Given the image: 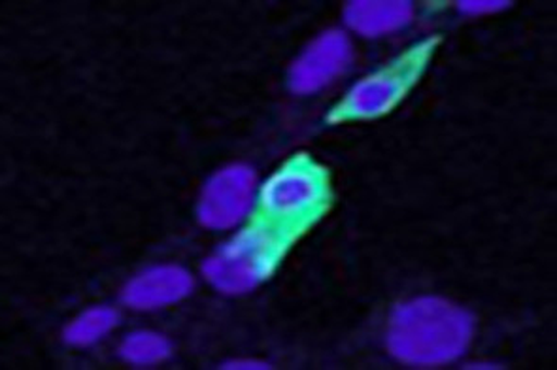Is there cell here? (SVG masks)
<instances>
[{
  "label": "cell",
  "instance_id": "12",
  "mask_svg": "<svg viewBox=\"0 0 557 370\" xmlns=\"http://www.w3.org/2000/svg\"><path fill=\"white\" fill-rule=\"evenodd\" d=\"M223 369H236V370H248V369H269V365L261 363V361H253V359H236V361H231V363H225Z\"/></svg>",
  "mask_w": 557,
  "mask_h": 370
},
{
  "label": "cell",
  "instance_id": "11",
  "mask_svg": "<svg viewBox=\"0 0 557 370\" xmlns=\"http://www.w3.org/2000/svg\"><path fill=\"white\" fill-rule=\"evenodd\" d=\"M508 7H510V2H503V0H463V2H459V10L471 15L495 14Z\"/></svg>",
  "mask_w": 557,
  "mask_h": 370
},
{
  "label": "cell",
  "instance_id": "1",
  "mask_svg": "<svg viewBox=\"0 0 557 370\" xmlns=\"http://www.w3.org/2000/svg\"><path fill=\"white\" fill-rule=\"evenodd\" d=\"M471 338V313L438 297H422L400 305L387 329L392 356L403 363L422 367L458 359Z\"/></svg>",
  "mask_w": 557,
  "mask_h": 370
},
{
  "label": "cell",
  "instance_id": "7",
  "mask_svg": "<svg viewBox=\"0 0 557 370\" xmlns=\"http://www.w3.org/2000/svg\"><path fill=\"white\" fill-rule=\"evenodd\" d=\"M194 287L189 272L164 264L138 274L123 289V300L135 310H156L187 297Z\"/></svg>",
  "mask_w": 557,
  "mask_h": 370
},
{
  "label": "cell",
  "instance_id": "5",
  "mask_svg": "<svg viewBox=\"0 0 557 370\" xmlns=\"http://www.w3.org/2000/svg\"><path fill=\"white\" fill-rule=\"evenodd\" d=\"M256 174L246 164H231L208 182L199 205L205 227L230 229L243 220L250 208Z\"/></svg>",
  "mask_w": 557,
  "mask_h": 370
},
{
  "label": "cell",
  "instance_id": "3",
  "mask_svg": "<svg viewBox=\"0 0 557 370\" xmlns=\"http://www.w3.org/2000/svg\"><path fill=\"white\" fill-rule=\"evenodd\" d=\"M438 42L441 38L436 36L428 38L386 64L384 69L361 79L358 86L351 87L348 95L331 110L329 122L372 120L392 112L420 82Z\"/></svg>",
  "mask_w": 557,
  "mask_h": 370
},
{
  "label": "cell",
  "instance_id": "4",
  "mask_svg": "<svg viewBox=\"0 0 557 370\" xmlns=\"http://www.w3.org/2000/svg\"><path fill=\"white\" fill-rule=\"evenodd\" d=\"M289 248L276 236L250 225L208 259L205 276L218 292L243 295L271 276Z\"/></svg>",
  "mask_w": 557,
  "mask_h": 370
},
{
  "label": "cell",
  "instance_id": "8",
  "mask_svg": "<svg viewBox=\"0 0 557 370\" xmlns=\"http://www.w3.org/2000/svg\"><path fill=\"white\" fill-rule=\"evenodd\" d=\"M412 4L400 0H358L344 8V20L363 36H380L405 27L412 20Z\"/></svg>",
  "mask_w": 557,
  "mask_h": 370
},
{
  "label": "cell",
  "instance_id": "10",
  "mask_svg": "<svg viewBox=\"0 0 557 370\" xmlns=\"http://www.w3.org/2000/svg\"><path fill=\"white\" fill-rule=\"evenodd\" d=\"M123 359H127L133 365H156L164 361L171 356V342L158 333H133V335L123 342L122 348Z\"/></svg>",
  "mask_w": 557,
  "mask_h": 370
},
{
  "label": "cell",
  "instance_id": "6",
  "mask_svg": "<svg viewBox=\"0 0 557 370\" xmlns=\"http://www.w3.org/2000/svg\"><path fill=\"white\" fill-rule=\"evenodd\" d=\"M351 59V44L341 30H327L295 61L289 72L292 91L299 95L320 91L346 71Z\"/></svg>",
  "mask_w": 557,
  "mask_h": 370
},
{
  "label": "cell",
  "instance_id": "2",
  "mask_svg": "<svg viewBox=\"0 0 557 370\" xmlns=\"http://www.w3.org/2000/svg\"><path fill=\"white\" fill-rule=\"evenodd\" d=\"M329 205L327 171L312 157L299 153L261 189L251 225L292 246L327 212Z\"/></svg>",
  "mask_w": 557,
  "mask_h": 370
},
{
  "label": "cell",
  "instance_id": "9",
  "mask_svg": "<svg viewBox=\"0 0 557 370\" xmlns=\"http://www.w3.org/2000/svg\"><path fill=\"white\" fill-rule=\"evenodd\" d=\"M117 318L112 308H91L66 328L65 341L72 346H89L110 333L117 325Z\"/></svg>",
  "mask_w": 557,
  "mask_h": 370
}]
</instances>
